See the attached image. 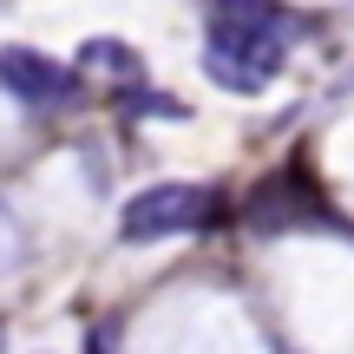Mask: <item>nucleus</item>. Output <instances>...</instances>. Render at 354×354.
I'll return each mask as SVG.
<instances>
[{"instance_id":"2","label":"nucleus","mask_w":354,"mask_h":354,"mask_svg":"<svg viewBox=\"0 0 354 354\" xmlns=\"http://www.w3.org/2000/svg\"><path fill=\"white\" fill-rule=\"evenodd\" d=\"M230 197L216 184H190V177H171V184H151L118 210V236L125 243H165V236H197V230L223 223Z\"/></svg>"},{"instance_id":"1","label":"nucleus","mask_w":354,"mask_h":354,"mask_svg":"<svg viewBox=\"0 0 354 354\" xmlns=\"http://www.w3.org/2000/svg\"><path fill=\"white\" fill-rule=\"evenodd\" d=\"M302 33H308L302 13H289L282 0H216L210 33H203V73L223 92L250 99L282 73V59Z\"/></svg>"},{"instance_id":"4","label":"nucleus","mask_w":354,"mask_h":354,"mask_svg":"<svg viewBox=\"0 0 354 354\" xmlns=\"http://www.w3.org/2000/svg\"><path fill=\"white\" fill-rule=\"evenodd\" d=\"M79 59H86L92 73H112V79H131V86H138V79H145L138 53H131L125 39H86V46H79Z\"/></svg>"},{"instance_id":"5","label":"nucleus","mask_w":354,"mask_h":354,"mask_svg":"<svg viewBox=\"0 0 354 354\" xmlns=\"http://www.w3.org/2000/svg\"><path fill=\"white\" fill-rule=\"evenodd\" d=\"M86 354H105V335H92V342H86Z\"/></svg>"},{"instance_id":"3","label":"nucleus","mask_w":354,"mask_h":354,"mask_svg":"<svg viewBox=\"0 0 354 354\" xmlns=\"http://www.w3.org/2000/svg\"><path fill=\"white\" fill-rule=\"evenodd\" d=\"M0 86L20 105H33V112H59V105L79 99V73L33 53V46H0Z\"/></svg>"}]
</instances>
